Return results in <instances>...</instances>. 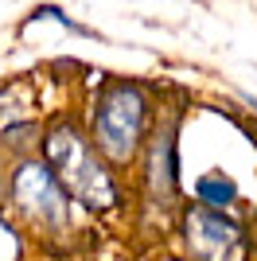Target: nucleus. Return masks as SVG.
Masks as SVG:
<instances>
[{"instance_id": "f257e3e1", "label": "nucleus", "mask_w": 257, "mask_h": 261, "mask_svg": "<svg viewBox=\"0 0 257 261\" xmlns=\"http://www.w3.org/2000/svg\"><path fill=\"white\" fill-rule=\"evenodd\" d=\"M39 160L70 203H82L94 215H113L121 207L117 175L90 148L86 129L78 121L55 117L47 129H39Z\"/></svg>"}, {"instance_id": "f03ea898", "label": "nucleus", "mask_w": 257, "mask_h": 261, "mask_svg": "<svg viewBox=\"0 0 257 261\" xmlns=\"http://www.w3.org/2000/svg\"><path fill=\"white\" fill-rule=\"evenodd\" d=\"M148 125H152L148 90L140 86V82H128V78H109L106 86L94 94L86 141L106 160L109 172L113 168H133L140 160Z\"/></svg>"}, {"instance_id": "7ed1b4c3", "label": "nucleus", "mask_w": 257, "mask_h": 261, "mask_svg": "<svg viewBox=\"0 0 257 261\" xmlns=\"http://www.w3.org/2000/svg\"><path fill=\"white\" fill-rule=\"evenodd\" d=\"M4 199H8L16 230L39 238V246L66 250V242L74 238L70 199L51 179V172L43 168V160H35V156L16 160V168L4 175Z\"/></svg>"}, {"instance_id": "20e7f679", "label": "nucleus", "mask_w": 257, "mask_h": 261, "mask_svg": "<svg viewBox=\"0 0 257 261\" xmlns=\"http://www.w3.org/2000/svg\"><path fill=\"white\" fill-rule=\"evenodd\" d=\"M140 187L156 215H179V109H164L140 148Z\"/></svg>"}, {"instance_id": "39448f33", "label": "nucleus", "mask_w": 257, "mask_h": 261, "mask_svg": "<svg viewBox=\"0 0 257 261\" xmlns=\"http://www.w3.org/2000/svg\"><path fill=\"white\" fill-rule=\"evenodd\" d=\"M179 238L191 261H246L249 234L238 218L207 211L199 203L179 211Z\"/></svg>"}, {"instance_id": "423d86ee", "label": "nucleus", "mask_w": 257, "mask_h": 261, "mask_svg": "<svg viewBox=\"0 0 257 261\" xmlns=\"http://www.w3.org/2000/svg\"><path fill=\"white\" fill-rule=\"evenodd\" d=\"M195 199H199V207L222 211V215H226V207H234V203H238V184L226 172H207V175L195 179Z\"/></svg>"}, {"instance_id": "0eeeda50", "label": "nucleus", "mask_w": 257, "mask_h": 261, "mask_svg": "<svg viewBox=\"0 0 257 261\" xmlns=\"http://www.w3.org/2000/svg\"><path fill=\"white\" fill-rule=\"evenodd\" d=\"M0 261H23V234L4 211H0Z\"/></svg>"}, {"instance_id": "6e6552de", "label": "nucleus", "mask_w": 257, "mask_h": 261, "mask_svg": "<svg viewBox=\"0 0 257 261\" xmlns=\"http://www.w3.org/2000/svg\"><path fill=\"white\" fill-rule=\"evenodd\" d=\"M32 16H35V20H55V23H63L66 32H74V35H94L90 28H82L78 20H70V16H66V12H59V8H35Z\"/></svg>"}, {"instance_id": "1a4fd4ad", "label": "nucleus", "mask_w": 257, "mask_h": 261, "mask_svg": "<svg viewBox=\"0 0 257 261\" xmlns=\"http://www.w3.org/2000/svg\"><path fill=\"white\" fill-rule=\"evenodd\" d=\"M0 199H4V168H0Z\"/></svg>"}]
</instances>
